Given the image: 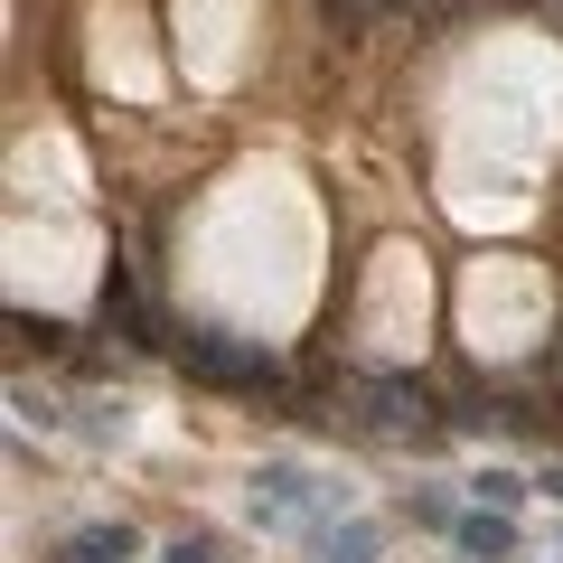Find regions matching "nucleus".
Returning <instances> with one entry per match:
<instances>
[{"instance_id":"nucleus-1","label":"nucleus","mask_w":563,"mask_h":563,"mask_svg":"<svg viewBox=\"0 0 563 563\" xmlns=\"http://www.w3.org/2000/svg\"><path fill=\"white\" fill-rule=\"evenodd\" d=\"M179 366L188 376H207V385H235V395H273V357H244V347H225V339H179Z\"/></svg>"},{"instance_id":"nucleus-2","label":"nucleus","mask_w":563,"mask_h":563,"mask_svg":"<svg viewBox=\"0 0 563 563\" xmlns=\"http://www.w3.org/2000/svg\"><path fill=\"white\" fill-rule=\"evenodd\" d=\"M451 536H461L470 563H517V526H507V507H479V517H461Z\"/></svg>"},{"instance_id":"nucleus-3","label":"nucleus","mask_w":563,"mask_h":563,"mask_svg":"<svg viewBox=\"0 0 563 563\" xmlns=\"http://www.w3.org/2000/svg\"><path fill=\"white\" fill-rule=\"evenodd\" d=\"M132 554H141L132 526H85V536H66V544H57V563H132Z\"/></svg>"},{"instance_id":"nucleus-4","label":"nucleus","mask_w":563,"mask_h":563,"mask_svg":"<svg viewBox=\"0 0 563 563\" xmlns=\"http://www.w3.org/2000/svg\"><path fill=\"white\" fill-rule=\"evenodd\" d=\"M422 404H432V395H422V385H404V376H376V385H366V422H385V432H404Z\"/></svg>"},{"instance_id":"nucleus-5","label":"nucleus","mask_w":563,"mask_h":563,"mask_svg":"<svg viewBox=\"0 0 563 563\" xmlns=\"http://www.w3.org/2000/svg\"><path fill=\"white\" fill-rule=\"evenodd\" d=\"M10 329H20V347H38V357H57V347H66V329H57V320H29V310H20Z\"/></svg>"},{"instance_id":"nucleus-6","label":"nucleus","mask_w":563,"mask_h":563,"mask_svg":"<svg viewBox=\"0 0 563 563\" xmlns=\"http://www.w3.org/2000/svg\"><path fill=\"white\" fill-rule=\"evenodd\" d=\"M526 479H507V470H479V507H517Z\"/></svg>"},{"instance_id":"nucleus-7","label":"nucleus","mask_w":563,"mask_h":563,"mask_svg":"<svg viewBox=\"0 0 563 563\" xmlns=\"http://www.w3.org/2000/svg\"><path fill=\"white\" fill-rule=\"evenodd\" d=\"M161 563H225V554H217V536H179Z\"/></svg>"},{"instance_id":"nucleus-8","label":"nucleus","mask_w":563,"mask_h":563,"mask_svg":"<svg viewBox=\"0 0 563 563\" xmlns=\"http://www.w3.org/2000/svg\"><path fill=\"white\" fill-rule=\"evenodd\" d=\"M320 10H329V20H339V29H366V20H376V10H385V0H320Z\"/></svg>"},{"instance_id":"nucleus-9","label":"nucleus","mask_w":563,"mask_h":563,"mask_svg":"<svg viewBox=\"0 0 563 563\" xmlns=\"http://www.w3.org/2000/svg\"><path fill=\"white\" fill-rule=\"evenodd\" d=\"M385 10H404V20H461V0H385Z\"/></svg>"},{"instance_id":"nucleus-10","label":"nucleus","mask_w":563,"mask_h":563,"mask_svg":"<svg viewBox=\"0 0 563 563\" xmlns=\"http://www.w3.org/2000/svg\"><path fill=\"white\" fill-rule=\"evenodd\" d=\"M536 488H544V498H563V461H554V470H544V479H536Z\"/></svg>"}]
</instances>
